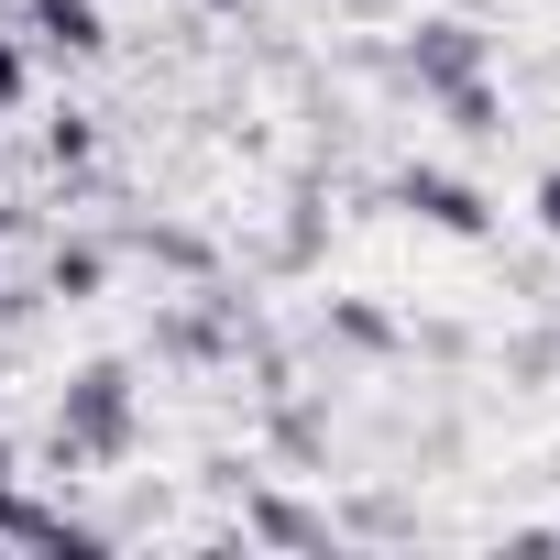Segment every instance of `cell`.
Segmentation results:
<instances>
[{"label": "cell", "mask_w": 560, "mask_h": 560, "mask_svg": "<svg viewBox=\"0 0 560 560\" xmlns=\"http://www.w3.org/2000/svg\"><path fill=\"white\" fill-rule=\"evenodd\" d=\"M100 275H110V264H100L89 242H56V298H89V287H100Z\"/></svg>", "instance_id": "7"}, {"label": "cell", "mask_w": 560, "mask_h": 560, "mask_svg": "<svg viewBox=\"0 0 560 560\" xmlns=\"http://www.w3.org/2000/svg\"><path fill=\"white\" fill-rule=\"evenodd\" d=\"M396 209H418L429 231H462V242H483V231H494L483 187H462V176H440V165H407V176H396Z\"/></svg>", "instance_id": "2"}, {"label": "cell", "mask_w": 560, "mask_h": 560, "mask_svg": "<svg viewBox=\"0 0 560 560\" xmlns=\"http://www.w3.org/2000/svg\"><path fill=\"white\" fill-rule=\"evenodd\" d=\"M330 319H341V341H363V352H396V319H385V308H352V298H341Z\"/></svg>", "instance_id": "8"}, {"label": "cell", "mask_w": 560, "mask_h": 560, "mask_svg": "<svg viewBox=\"0 0 560 560\" xmlns=\"http://www.w3.org/2000/svg\"><path fill=\"white\" fill-rule=\"evenodd\" d=\"M34 23H45L56 45H78V56L100 45V12H89V0H34Z\"/></svg>", "instance_id": "6"}, {"label": "cell", "mask_w": 560, "mask_h": 560, "mask_svg": "<svg viewBox=\"0 0 560 560\" xmlns=\"http://www.w3.org/2000/svg\"><path fill=\"white\" fill-rule=\"evenodd\" d=\"M407 78L440 100V89H462V78H483V34L472 23H418L407 34Z\"/></svg>", "instance_id": "3"}, {"label": "cell", "mask_w": 560, "mask_h": 560, "mask_svg": "<svg viewBox=\"0 0 560 560\" xmlns=\"http://www.w3.org/2000/svg\"><path fill=\"white\" fill-rule=\"evenodd\" d=\"M440 110H451V132H472V143H494V132H505V121H494V89H483V78L440 89Z\"/></svg>", "instance_id": "5"}, {"label": "cell", "mask_w": 560, "mask_h": 560, "mask_svg": "<svg viewBox=\"0 0 560 560\" xmlns=\"http://www.w3.org/2000/svg\"><path fill=\"white\" fill-rule=\"evenodd\" d=\"M132 440H143L132 374H121V363H89V374H67V396H56V472H89V462H132Z\"/></svg>", "instance_id": "1"}, {"label": "cell", "mask_w": 560, "mask_h": 560, "mask_svg": "<svg viewBox=\"0 0 560 560\" xmlns=\"http://www.w3.org/2000/svg\"><path fill=\"white\" fill-rule=\"evenodd\" d=\"M253 538H287V549H330V516L287 505V494H253Z\"/></svg>", "instance_id": "4"}, {"label": "cell", "mask_w": 560, "mask_h": 560, "mask_svg": "<svg viewBox=\"0 0 560 560\" xmlns=\"http://www.w3.org/2000/svg\"><path fill=\"white\" fill-rule=\"evenodd\" d=\"M538 231H549V242H560V165H549V176H538Z\"/></svg>", "instance_id": "9"}]
</instances>
